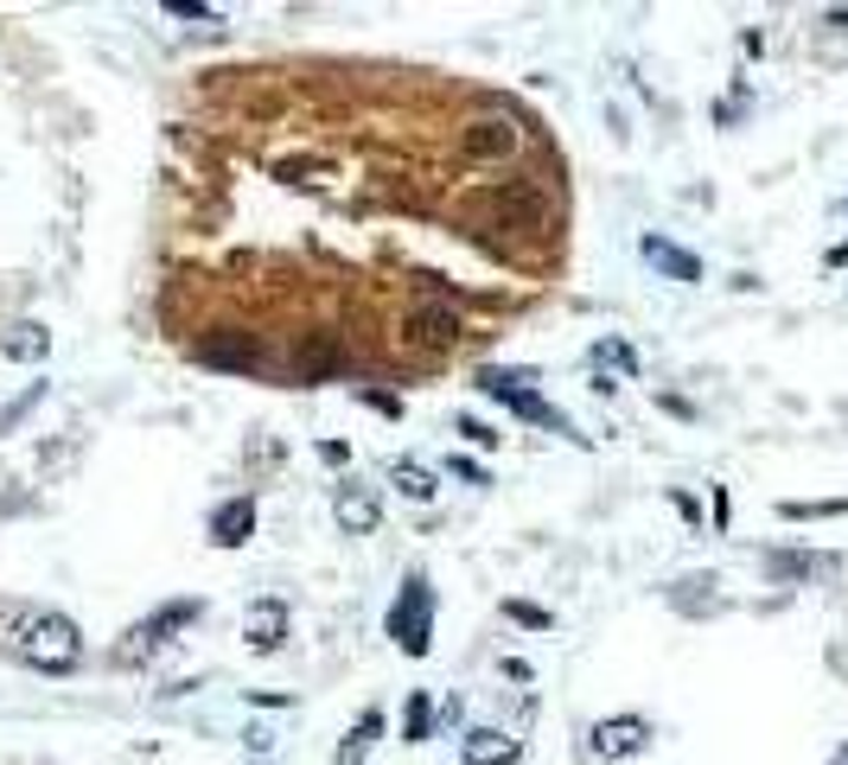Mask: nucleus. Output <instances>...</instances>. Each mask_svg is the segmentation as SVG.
Segmentation results:
<instances>
[{"instance_id":"1","label":"nucleus","mask_w":848,"mask_h":765,"mask_svg":"<svg viewBox=\"0 0 848 765\" xmlns=\"http://www.w3.org/2000/svg\"><path fill=\"white\" fill-rule=\"evenodd\" d=\"M0 657L45 670V676H65L83 663V631L51 606H26V600H0Z\"/></svg>"},{"instance_id":"2","label":"nucleus","mask_w":848,"mask_h":765,"mask_svg":"<svg viewBox=\"0 0 848 765\" xmlns=\"http://www.w3.org/2000/svg\"><path fill=\"white\" fill-rule=\"evenodd\" d=\"M530 383H536L530 370H498V364H485V370H479V390H485L491 402H504V408H511L516 421H536V428H555V434L581 440V434H574V421H568V415L555 408V402H543V396H536Z\"/></svg>"},{"instance_id":"3","label":"nucleus","mask_w":848,"mask_h":765,"mask_svg":"<svg viewBox=\"0 0 848 765\" xmlns=\"http://www.w3.org/2000/svg\"><path fill=\"white\" fill-rule=\"evenodd\" d=\"M205 619V600H166L153 619L128 625L121 631V645H115V663H148V657H160L166 645H173V631H185V625Z\"/></svg>"},{"instance_id":"4","label":"nucleus","mask_w":848,"mask_h":765,"mask_svg":"<svg viewBox=\"0 0 848 765\" xmlns=\"http://www.w3.org/2000/svg\"><path fill=\"white\" fill-rule=\"evenodd\" d=\"M383 631H390L408 657H428V645H434V587L421 581V575H408L403 593L390 600V619H383Z\"/></svg>"},{"instance_id":"5","label":"nucleus","mask_w":848,"mask_h":765,"mask_svg":"<svg viewBox=\"0 0 848 765\" xmlns=\"http://www.w3.org/2000/svg\"><path fill=\"white\" fill-rule=\"evenodd\" d=\"M516 141H523V128H516V115H504V109H479L466 128H460V147H466V160H511L516 153Z\"/></svg>"},{"instance_id":"6","label":"nucleus","mask_w":848,"mask_h":765,"mask_svg":"<svg viewBox=\"0 0 848 765\" xmlns=\"http://www.w3.org/2000/svg\"><path fill=\"white\" fill-rule=\"evenodd\" d=\"M491 211H498L504 230H523V236H543V230H549V198L530 179H504L491 192Z\"/></svg>"},{"instance_id":"7","label":"nucleus","mask_w":848,"mask_h":765,"mask_svg":"<svg viewBox=\"0 0 848 765\" xmlns=\"http://www.w3.org/2000/svg\"><path fill=\"white\" fill-rule=\"evenodd\" d=\"M403 338L415 351H453V345H460V313H453L446 300H421V306H408Z\"/></svg>"},{"instance_id":"8","label":"nucleus","mask_w":848,"mask_h":765,"mask_svg":"<svg viewBox=\"0 0 848 765\" xmlns=\"http://www.w3.org/2000/svg\"><path fill=\"white\" fill-rule=\"evenodd\" d=\"M644 740H651V721L644 715H613V721H600L588 733L593 760H631V753H644Z\"/></svg>"},{"instance_id":"9","label":"nucleus","mask_w":848,"mask_h":765,"mask_svg":"<svg viewBox=\"0 0 848 765\" xmlns=\"http://www.w3.org/2000/svg\"><path fill=\"white\" fill-rule=\"evenodd\" d=\"M198 364L211 370H243V376H256L262 370V345L249 332H211L205 345H198Z\"/></svg>"},{"instance_id":"10","label":"nucleus","mask_w":848,"mask_h":765,"mask_svg":"<svg viewBox=\"0 0 848 765\" xmlns=\"http://www.w3.org/2000/svg\"><path fill=\"white\" fill-rule=\"evenodd\" d=\"M294 370H300V383H326V376H338V370H345L338 332H306V338L294 345Z\"/></svg>"},{"instance_id":"11","label":"nucleus","mask_w":848,"mask_h":765,"mask_svg":"<svg viewBox=\"0 0 848 765\" xmlns=\"http://www.w3.org/2000/svg\"><path fill=\"white\" fill-rule=\"evenodd\" d=\"M638 255H644V262H651L664 281H683V288H696V281H701V262L683 250V243H670V236H644V243H638Z\"/></svg>"},{"instance_id":"12","label":"nucleus","mask_w":848,"mask_h":765,"mask_svg":"<svg viewBox=\"0 0 848 765\" xmlns=\"http://www.w3.org/2000/svg\"><path fill=\"white\" fill-rule=\"evenodd\" d=\"M256 536V498H223L211 510V543L218 548H243Z\"/></svg>"},{"instance_id":"13","label":"nucleus","mask_w":848,"mask_h":765,"mask_svg":"<svg viewBox=\"0 0 848 765\" xmlns=\"http://www.w3.org/2000/svg\"><path fill=\"white\" fill-rule=\"evenodd\" d=\"M333 517H338V530H345V536H370V530L383 523V505L370 498L364 485H338V498H333Z\"/></svg>"},{"instance_id":"14","label":"nucleus","mask_w":848,"mask_h":765,"mask_svg":"<svg viewBox=\"0 0 848 765\" xmlns=\"http://www.w3.org/2000/svg\"><path fill=\"white\" fill-rule=\"evenodd\" d=\"M243 638H249V651H281V638H288V606L281 600H256L249 606V619H243Z\"/></svg>"},{"instance_id":"15","label":"nucleus","mask_w":848,"mask_h":765,"mask_svg":"<svg viewBox=\"0 0 848 765\" xmlns=\"http://www.w3.org/2000/svg\"><path fill=\"white\" fill-rule=\"evenodd\" d=\"M460 760L466 765H516L523 760V746H516L511 733H498V728H473L466 740H460Z\"/></svg>"},{"instance_id":"16","label":"nucleus","mask_w":848,"mask_h":765,"mask_svg":"<svg viewBox=\"0 0 848 765\" xmlns=\"http://www.w3.org/2000/svg\"><path fill=\"white\" fill-rule=\"evenodd\" d=\"M0 351H7L13 364H45V351H51V332L38 326V320H13V326L0 332Z\"/></svg>"},{"instance_id":"17","label":"nucleus","mask_w":848,"mask_h":765,"mask_svg":"<svg viewBox=\"0 0 848 765\" xmlns=\"http://www.w3.org/2000/svg\"><path fill=\"white\" fill-rule=\"evenodd\" d=\"M376 733H383V715H376V708H364V721L338 740V765H358L370 746H376Z\"/></svg>"},{"instance_id":"18","label":"nucleus","mask_w":848,"mask_h":765,"mask_svg":"<svg viewBox=\"0 0 848 765\" xmlns=\"http://www.w3.org/2000/svg\"><path fill=\"white\" fill-rule=\"evenodd\" d=\"M766 568H773V575H785V581H811V575H836V561H829V555H791V548H785V555H773Z\"/></svg>"},{"instance_id":"19","label":"nucleus","mask_w":848,"mask_h":765,"mask_svg":"<svg viewBox=\"0 0 848 765\" xmlns=\"http://www.w3.org/2000/svg\"><path fill=\"white\" fill-rule=\"evenodd\" d=\"M390 478L403 485V491H408V498H415V505H428V498H434V478L421 473L415 460H396V466H390Z\"/></svg>"},{"instance_id":"20","label":"nucleus","mask_w":848,"mask_h":765,"mask_svg":"<svg viewBox=\"0 0 848 765\" xmlns=\"http://www.w3.org/2000/svg\"><path fill=\"white\" fill-rule=\"evenodd\" d=\"M38 402H45V383H33L26 396H13V402H7V408H0V434H13V428H20V421H26V415L38 408Z\"/></svg>"},{"instance_id":"21","label":"nucleus","mask_w":848,"mask_h":765,"mask_svg":"<svg viewBox=\"0 0 848 765\" xmlns=\"http://www.w3.org/2000/svg\"><path fill=\"white\" fill-rule=\"evenodd\" d=\"M428 721H434V702L415 689L408 695V721H403V740H428Z\"/></svg>"},{"instance_id":"22","label":"nucleus","mask_w":848,"mask_h":765,"mask_svg":"<svg viewBox=\"0 0 848 765\" xmlns=\"http://www.w3.org/2000/svg\"><path fill=\"white\" fill-rule=\"evenodd\" d=\"M701 587L715 593V575H689V581H676V593H670V600H676L683 613H701Z\"/></svg>"},{"instance_id":"23","label":"nucleus","mask_w":848,"mask_h":765,"mask_svg":"<svg viewBox=\"0 0 848 765\" xmlns=\"http://www.w3.org/2000/svg\"><path fill=\"white\" fill-rule=\"evenodd\" d=\"M504 613H511L516 625H530V631H549V625H555V613H543V606H530V600H511Z\"/></svg>"},{"instance_id":"24","label":"nucleus","mask_w":848,"mask_h":765,"mask_svg":"<svg viewBox=\"0 0 848 765\" xmlns=\"http://www.w3.org/2000/svg\"><path fill=\"white\" fill-rule=\"evenodd\" d=\"M166 13H173V20H198V26L218 20V7H205V0H166Z\"/></svg>"},{"instance_id":"25","label":"nucleus","mask_w":848,"mask_h":765,"mask_svg":"<svg viewBox=\"0 0 848 765\" xmlns=\"http://www.w3.org/2000/svg\"><path fill=\"white\" fill-rule=\"evenodd\" d=\"M593 364H613V370H631V351L619 338H606V345H593Z\"/></svg>"},{"instance_id":"26","label":"nucleus","mask_w":848,"mask_h":765,"mask_svg":"<svg viewBox=\"0 0 848 765\" xmlns=\"http://www.w3.org/2000/svg\"><path fill=\"white\" fill-rule=\"evenodd\" d=\"M460 434L473 440V447H498V434H491V428H485V421H473V415H466V421H460Z\"/></svg>"},{"instance_id":"27","label":"nucleus","mask_w":848,"mask_h":765,"mask_svg":"<svg viewBox=\"0 0 848 765\" xmlns=\"http://www.w3.org/2000/svg\"><path fill=\"white\" fill-rule=\"evenodd\" d=\"M320 460H326V466H345V460H351V447H345V440H326V447H320Z\"/></svg>"},{"instance_id":"28","label":"nucleus","mask_w":848,"mask_h":765,"mask_svg":"<svg viewBox=\"0 0 848 765\" xmlns=\"http://www.w3.org/2000/svg\"><path fill=\"white\" fill-rule=\"evenodd\" d=\"M453 478H466V485H485V473L473 466V460H453Z\"/></svg>"},{"instance_id":"29","label":"nucleus","mask_w":848,"mask_h":765,"mask_svg":"<svg viewBox=\"0 0 848 765\" xmlns=\"http://www.w3.org/2000/svg\"><path fill=\"white\" fill-rule=\"evenodd\" d=\"M829 765H848V740H843V746H836V753H829Z\"/></svg>"},{"instance_id":"30","label":"nucleus","mask_w":848,"mask_h":765,"mask_svg":"<svg viewBox=\"0 0 848 765\" xmlns=\"http://www.w3.org/2000/svg\"><path fill=\"white\" fill-rule=\"evenodd\" d=\"M829 262H848V243H836V250H829Z\"/></svg>"},{"instance_id":"31","label":"nucleus","mask_w":848,"mask_h":765,"mask_svg":"<svg viewBox=\"0 0 848 765\" xmlns=\"http://www.w3.org/2000/svg\"><path fill=\"white\" fill-rule=\"evenodd\" d=\"M829 26H848V13H829Z\"/></svg>"}]
</instances>
